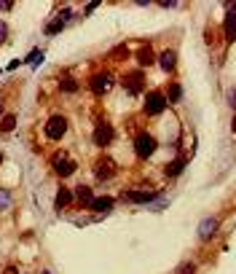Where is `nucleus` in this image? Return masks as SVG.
Listing matches in <instances>:
<instances>
[{
  "label": "nucleus",
  "mask_w": 236,
  "mask_h": 274,
  "mask_svg": "<svg viewBox=\"0 0 236 274\" xmlns=\"http://www.w3.org/2000/svg\"><path fill=\"white\" fill-rule=\"evenodd\" d=\"M6 38H9V25H6V22H0V43H3Z\"/></svg>",
  "instance_id": "nucleus-23"
},
{
  "label": "nucleus",
  "mask_w": 236,
  "mask_h": 274,
  "mask_svg": "<svg viewBox=\"0 0 236 274\" xmlns=\"http://www.w3.org/2000/svg\"><path fill=\"white\" fill-rule=\"evenodd\" d=\"M183 167H185V159H177L175 164H169V167H167V175L177 177V172H183Z\"/></svg>",
  "instance_id": "nucleus-20"
},
{
  "label": "nucleus",
  "mask_w": 236,
  "mask_h": 274,
  "mask_svg": "<svg viewBox=\"0 0 236 274\" xmlns=\"http://www.w3.org/2000/svg\"><path fill=\"white\" fill-rule=\"evenodd\" d=\"M177 274H196V266H193V263H185V266H183V269H180Z\"/></svg>",
  "instance_id": "nucleus-25"
},
{
  "label": "nucleus",
  "mask_w": 236,
  "mask_h": 274,
  "mask_svg": "<svg viewBox=\"0 0 236 274\" xmlns=\"http://www.w3.org/2000/svg\"><path fill=\"white\" fill-rule=\"evenodd\" d=\"M94 143L99 148H107L113 143V127L110 124H97V132H94Z\"/></svg>",
  "instance_id": "nucleus-9"
},
{
  "label": "nucleus",
  "mask_w": 236,
  "mask_h": 274,
  "mask_svg": "<svg viewBox=\"0 0 236 274\" xmlns=\"http://www.w3.org/2000/svg\"><path fill=\"white\" fill-rule=\"evenodd\" d=\"M75 197L81 199V202H86V205H91V202H94V197H91V189H89V186H81V189H75Z\"/></svg>",
  "instance_id": "nucleus-19"
},
{
  "label": "nucleus",
  "mask_w": 236,
  "mask_h": 274,
  "mask_svg": "<svg viewBox=\"0 0 236 274\" xmlns=\"http://www.w3.org/2000/svg\"><path fill=\"white\" fill-rule=\"evenodd\" d=\"M0 111H3V103H0Z\"/></svg>",
  "instance_id": "nucleus-28"
},
{
  "label": "nucleus",
  "mask_w": 236,
  "mask_h": 274,
  "mask_svg": "<svg viewBox=\"0 0 236 274\" xmlns=\"http://www.w3.org/2000/svg\"><path fill=\"white\" fill-rule=\"evenodd\" d=\"M43 274H49V271H43Z\"/></svg>",
  "instance_id": "nucleus-30"
},
{
  "label": "nucleus",
  "mask_w": 236,
  "mask_h": 274,
  "mask_svg": "<svg viewBox=\"0 0 236 274\" xmlns=\"http://www.w3.org/2000/svg\"><path fill=\"white\" fill-rule=\"evenodd\" d=\"M70 17H73V11H62V14H59V17H57V19H54V22H51V25H49V27H46V35H57V33H59V30H62V27H65V25H67V22H70Z\"/></svg>",
  "instance_id": "nucleus-11"
},
{
  "label": "nucleus",
  "mask_w": 236,
  "mask_h": 274,
  "mask_svg": "<svg viewBox=\"0 0 236 274\" xmlns=\"http://www.w3.org/2000/svg\"><path fill=\"white\" fill-rule=\"evenodd\" d=\"M65 132H67V119L65 116H51L49 121H46V137L49 140H62L65 137Z\"/></svg>",
  "instance_id": "nucleus-1"
},
{
  "label": "nucleus",
  "mask_w": 236,
  "mask_h": 274,
  "mask_svg": "<svg viewBox=\"0 0 236 274\" xmlns=\"http://www.w3.org/2000/svg\"><path fill=\"white\" fill-rule=\"evenodd\" d=\"M110 207H113V199H110V197H94V202H91L94 213H107Z\"/></svg>",
  "instance_id": "nucleus-16"
},
{
  "label": "nucleus",
  "mask_w": 236,
  "mask_h": 274,
  "mask_svg": "<svg viewBox=\"0 0 236 274\" xmlns=\"http://www.w3.org/2000/svg\"><path fill=\"white\" fill-rule=\"evenodd\" d=\"M231 129L236 132V113H233V119H231Z\"/></svg>",
  "instance_id": "nucleus-27"
},
{
  "label": "nucleus",
  "mask_w": 236,
  "mask_h": 274,
  "mask_svg": "<svg viewBox=\"0 0 236 274\" xmlns=\"http://www.w3.org/2000/svg\"><path fill=\"white\" fill-rule=\"evenodd\" d=\"M121 197L127 202H132V205H151L159 194H156V191H124Z\"/></svg>",
  "instance_id": "nucleus-7"
},
{
  "label": "nucleus",
  "mask_w": 236,
  "mask_h": 274,
  "mask_svg": "<svg viewBox=\"0 0 236 274\" xmlns=\"http://www.w3.org/2000/svg\"><path fill=\"white\" fill-rule=\"evenodd\" d=\"M94 175H97V180H110V177H115V161L113 159H99L97 161V167H94Z\"/></svg>",
  "instance_id": "nucleus-8"
},
{
  "label": "nucleus",
  "mask_w": 236,
  "mask_h": 274,
  "mask_svg": "<svg viewBox=\"0 0 236 274\" xmlns=\"http://www.w3.org/2000/svg\"><path fill=\"white\" fill-rule=\"evenodd\" d=\"M159 65H161V70H167V73H172V70H175V65H177V54L172 51V49H167L159 57Z\"/></svg>",
  "instance_id": "nucleus-13"
},
{
  "label": "nucleus",
  "mask_w": 236,
  "mask_h": 274,
  "mask_svg": "<svg viewBox=\"0 0 236 274\" xmlns=\"http://www.w3.org/2000/svg\"><path fill=\"white\" fill-rule=\"evenodd\" d=\"M228 105H231L233 111H236V86H233L231 92H228Z\"/></svg>",
  "instance_id": "nucleus-24"
},
{
  "label": "nucleus",
  "mask_w": 236,
  "mask_h": 274,
  "mask_svg": "<svg viewBox=\"0 0 236 274\" xmlns=\"http://www.w3.org/2000/svg\"><path fill=\"white\" fill-rule=\"evenodd\" d=\"M51 164H54V172H57V175H62V177H67V175H73V172L78 169V164L70 159L67 153H57L51 159Z\"/></svg>",
  "instance_id": "nucleus-5"
},
{
  "label": "nucleus",
  "mask_w": 236,
  "mask_h": 274,
  "mask_svg": "<svg viewBox=\"0 0 236 274\" xmlns=\"http://www.w3.org/2000/svg\"><path fill=\"white\" fill-rule=\"evenodd\" d=\"M70 202H73V191L62 186V189L57 191V202H54V207H57V210H62V207H67Z\"/></svg>",
  "instance_id": "nucleus-14"
},
{
  "label": "nucleus",
  "mask_w": 236,
  "mask_h": 274,
  "mask_svg": "<svg viewBox=\"0 0 236 274\" xmlns=\"http://www.w3.org/2000/svg\"><path fill=\"white\" fill-rule=\"evenodd\" d=\"M137 59H140V65H143V67H148L153 62V49H151V46H143L140 54H137Z\"/></svg>",
  "instance_id": "nucleus-17"
},
{
  "label": "nucleus",
  "mask_w": 236,
  "mask_h": 274,
  "mask_svg": "<svg viewBox=\"0 0 236 274\" xmlns=\"http://www.w3.org/2000/svg\"><path fill=\"white\" fill-rule=\"evenodd\" d=\"M225 41H228V43L236 41V11H233V9L225 14Z\"/></svg>",
  "instance_id": "nucleus-12"
},
{
  "label": "nucleus",
  "mask_w": 236,
  "mask_h": 274,
  "mask_svg": "<svg viewBox=\"0 0 236 274\" xmlns=\"http://www.w3.org/2000/svg\"><path fill=\"white\" fill-rule=\"evenodd\" d=\"M215 231H217V218H212V215L204 218L201 226H199V239H201V242H209Z\"/></svg>",
  "instance_id": "nucleus-10"
},
{
  "label": "nucleus",
  "mask_w": 236,
  "mask_h": 274,
  "mask_svg": "<svg viewBox=\"0 0 236 274\" xmlns=\"http://www.w3.org/2000/svg\"><path fill=\"white\" fill-rule=\"evenodd\" d=\"M89 86H91V92L94 95H107L110 92V86H113V75H107V73H97L89 81Z\"/></svg>",
  "instance_id": "nucleus-6"
},
{
  "label": "nucleus",
  "mask_w": 236,
  "mask_h": 274,
  "mask_svg": "<svg viewBox=\"0 0 236 274\" xmlns=\"http://www.w3.org/2000/svg\"><path fill=\"white\" fill-rule=\"evenodd\" d=\"M167 111V97L161 95V92H151V95L145 97V113L148 116H159Z\"/></svg>",
  "instance_id": "nucleus-4"
},
{
  "label": "nucleus",
  "mask_w": 236,
  "mask_h": 274,
  "mask_svg": "<svg viewBox=\"0 0 236 274\" xmlns=\"http://www.w3.org/2000/svg\"><path fill=\"white\" fill-rule=\"evenodd\" d=\"M167 100H169V103H180V97H183V86H180V83H172V86H167Z\"/></svg>",
  "instance_id": "nucleus-18"
},
{
  "label": "nucleus",
  "mask_w": 236,
  "mask_h": 274,
  "mask_svg": "<svg viewBox=\"0 0 236 274\" xmlns=\"http://www.w3.org/2000/svg\"><path fill=\"white\" fill-rule=\"evenodd\" d=\"M121 83H124V89H127L129 95H140V92L145 89V73L143 70H132V73H127L121 78Z\"/></svg>",
  "instance_id": "nucleus-3"
},
{
  "label": "nucleus",
  "mask_w": 236,
  "mask_h": 274,
  "mask_svg": "<svg viewBox=\"0 0 236 274\" xmlns=\"http://www.w3.org/2000/svg\"><path fill=\"white\" fill-rule=\"evenodd\" d=\"M62 92H67V95H73V92H78V83L73 81V78H62Z\"/></svg>",
  "instance_id": "nucleus-21"
},
{
  "label": "nucleus",
  "mask_w": 236,
  "mask_h": 274,
  "mask_svg": "<svg viewBox=\"0 0 236 274\" xmlns=\"http://www.w3.org/2000/svg\"><path fill=\"white\" fill-rule=\"evenodd\" d=\"M14 127H17V116H14V113H6L3 119H0V135H11Z\"/></svg>",
  "instance_id": "nucleus-15"
},
{
  "label": "nucleus",
  "mask_w": 236,
  "mask_h": 274,
  "mask_svg": "<svg viewBox=\"0 0 236 274\" xmlns=\"http://www.w3.org/2000/svg\"><path fill=\"white\" fill-rule=\"evenodd\" d=\"M6 274H19V271L14 269V266H9V269H6Z\"/></svg>",
  "instance_id": "nucleus-26"
},
{
  "label": "nucleus",
  "mask_w": 236,
  "mask_h": 274,
  "mask_svg": "<svg viewBox=\"0 0 236 274\" xmlns=\"http://www.w3.org/2000/svg\"><path fill=\"white\" fill-rule=\"evenodd\" d=\"M9 207H11V194L0 191V210H9Z\"/></svg>",
  "instance_id": "nucleus-22"
},
{
  "label": "nucleus",
  "mask_w": 236,
  "mask_h": 274,
  "mask_svg": "<svg viewBox=\"0 0 236 274\" xmlns=\"http://www.w3.org/2000/svg\"><path fill=\"white\" fill-rule=\"evenodd\" d=\"M0 161H3V156H0Z\"/></svg>",
  "instance_id": "nucleus-29"
},
{
  "label": "nucleus",
  "mask_w": 236,
  "mask_h": 274,
  "mask_svg": "<svg viewBox=\"0 0 236 274\" xmlns=\"http://www.w3.org/2000/svg\"><path fill=\"white\" fill-rule=\"evenodd\" d=\"M156 145L159 143H156V137L151 135V132H140L137 140H135V151H137L140 159H148V156L156 151Z\"/></svg>",
  "instance_id": "nucleus-2"
}]
</instances>
